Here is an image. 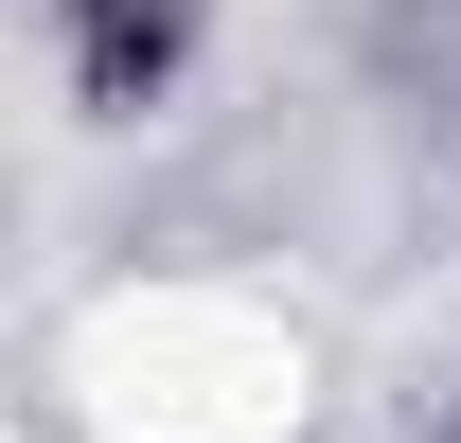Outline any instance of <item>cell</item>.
<instances>
[{
  "label": "cell",
  "mask_w": 461,
  "mask_h": 443,
  "mask_svg": "<svg viewBox=\"0 0 461 443\" xmlns=\"http://www.w3.org/2000/svg\"><path fill=\"white\" fill-rule=\"evenodd\" d=\"M195 36V0H71V71H89V107H142Z\"/></svg>",
  "instance_id": "6da1fadb"
}]
</instances>
